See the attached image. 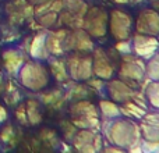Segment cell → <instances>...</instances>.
Masks as SVG:
<instances>
[{"instance_id": "cell-1", "label": "cell", "mask_w": 159, "mask_h": 153, "mask_svg": "<svg viewBox=\"0 0 159 153\" xmlns=\"http://www.w3.org/2000/svg\"><path fill=\"white\" fill-rule=\"evenodd\" d=\"M17 76L20 84L24 88L32 92H39L49 86L52 74L43 63H41L39 60H34L22 64L17 72Z\"/></svg>"}, {"instance_id": "cell-2", "label": "cell", "mask_w": 159, "mask_h": 153, "mask_svg": "<svg viewBox=\"0 0 159 153\" xmlns=\"http://www.w3.org/2000/svg\"><path fill=\"white\" fill-rule=\"evenodd\" d=\"M106 135L110 143L123 151L138 142L140 129L130 118H115V120H110Z\"/></svg>"}, {"instance_id": "cell-3", "label": "cell", "mask_w": 159, "mask_h": 153, "mask_svg": "<svg viewBox=\"0 0 159 153\" xmlns=\"http://www.w3.org/2000/svg\"><path fill=\"white\" fill-rule=\"evenodd\" d=\"M107 24H109V31L113 38L126 42V39H129L131 33L134 20L127 11L121 8H115L110 13V15H107Z\"/></svg>"}, {"instance_id": "cell-4", "label": "cell", "mask_w": 159, "mask_h": 153, "mask_svg": "<svg viewBox=\"0 0 159 153\" xmlns=\"http://www.w3.org/2000/svg\"><path fill=\"white\" fill-rule=\"evenodd\" d=\"M85 31L88 35L99 39L107 32V13L101 8H92L85 17Z\"/></svg>"}, {"instance_id": "cell-5", "label": "cell", "mask_w": 159, "mask_h": 153, "mask_svg": "<svg viewBox=\"0 0 159 153\" xmlns=\"http://www.w3.org/2000/svg\"><path fill=\"white\" fill-rule=\"evenodd\" d=\"M96 107L91 104L89 102H78L71 107V118L77 125L82 128H89L95 127L98 123V114H96Z\"/></svg>"}, {"instance_id": "cell-6", "label": "cell", "mask_w": 159, "mask_h": 153, "mask_svg": "<svg viewBox=\"0 0 159 153\" xmlns=\"http://www.w3.org/2000/svg\"><path fill=\"white\" fill-rule=\"evenodd\" d=\"M140 137L147 143H159V113H145L140 118Z\"/></svg>"}, {"instance_id": "cell-7", "label": "cell", "mask_w": 159, "mask_h": 153, "mask_svg": "<svg viewBox=\"0 0 159 153\" xmlns=\"http://www.w3.org/2000/svg\"><path fill=\"white\" fill-rule=\"evenodd\" d=\"M135 29L138 33L157 36L159 33V14L151 8L140 11L135 20Z\"/></svg>"}, {"instance_id": "cell-8", "label": "cell", "mask_w": 159, "mask_h": 153, "mask_svg": "<svg viewBox=\"0 0 159 153\" xmlns=\"http://www.w3.org/2000/svg\"><path fill=\"white\" fill-rule=\"evenodd\" d=\"M117 66L110 61L107 57L106 52L102 49H95L93 50V61H92V72L99 78L109 79L115 75Z\"/></svg>"}, {"instance_id": "cell-9", "label": "cell", "mask_w": 159, "mask_h": 153, "mask_svg": "<svg viewBox=\"0 0 159 153\" xmlns=\"http://www.w3.org/2000/svg\"><path fill=\"white\" fill-rule=\"evenodd\" d=\"M133 50L141 59H149L159 50V42L155 36L137 33L133 39Z\"/></svg>"}, {"instance_id": "cell-10", "label": "cell", "mask_w": 159, "mask_h": 153, "mask_svg": "<svg viewBox=\"0 0 159 153\" xmlns=\"http://www.w3.org/2000/svg\"><path fill=\"white\" fill-rule=\"evenodd\" d=\"M144 72H145V66L141 59H126L119 67L120 76L129 81H141Z\"/></svg>"}, {"instance_id": "cell-11", "label": "cell", "mask_w": 159, "mask_h": 153, "mask_svg": "<svg viewBox=\"0 0 159 153\" xmlns=\"http://www.w3.org/2000/svg\"><path fill=\"white\" fill-rule=\"evenodd\" d=\"M70 74L74 76L77 81H82V79L89 78L92 74V59L91 56H74L70 60Z\"/></svg>"}, {"instance_id": "cell-12", "label": "cell", "mask_w": 159, "mask_h": 153, "mask_svg": "<svg viewBox=\"0 0 159 153\" xmlns=\"http://www.w3.org/2000/svg\"><path fill=\"white\" fill-rule=\"evenodd\" d=\"M3 67L10 75H17L18 70L24 64V55L17 49H8L2 55Z\"/></svg>"}, {"instance_id": "cell-13", "label": "cell", "mask_w": 159, "mask_h": 153, "mask_svg": "<svg viewBox=\"0 0 159 153\" xmlns=\"http://www.w3.org/2000/svg\"><path fill=\"white\" fill-rule=\"evenodd\" d=\"M107 95L113 102L124 103V102L130 100V98L133 96V90L124 82L119 81V79H113L107 85Z\"/></svg>"}, {"instance_id": "cell-14", "label": "cell", "mask_w": 159, "mask_h": 153, "mask_svg": "<svg viewBox=\"0 0 159 153\" xmlns=\"http://www.w3.org/2000/svg\"><path fill=\"white\" fill-rule=\"evenodd\" d=\"M96 142H99V137L93 134L92 129H81L74 138V145L78 151H96Z\"/></svg>"}, {"instance_id": "cell-15", "label": "cell", "mask_w": 159, "mask_h": 153, "mask_svg": "<svg viewBox=\"0 0 159 153\" xmlns=\"http://www.w3.org/2000/svg\"><path fill=\"white\" fill-rule=\"evenodd\" d=\"M71 46L74 47L75 50H78V52L87 53L88 50L92 49L93 45H92V42H91L88 33L84 32V31H80V32H75L74 35H73V38H71Z\"/></svg>"}, {"instance_id": "cell-16", "label": "cell", "mask_w": 159, "mask_h": 153, "mask_svg": "<svg viewBox=\"0 0 159 153\" xmlns=\"http://www.w3.org/2000/svg\"><path fill=\"white\" fill-rule=\"evenodd\" d=\"M46 36L43 33H39L34 38L32 43H31L30 53L35 60H42L46 56Z\"/></svg>"}, {"instance_id": "cell-17", "label": "cell", "mask_w": 159, "mask_h": 153, "mask_svg": "<svg viewBox=\"0 0 159 153\" xmlns=\"http://www.w3.org/2000/svg\"><path fill=\"white\" fill-rule=\"evenodd\" d=\"M145 98L148 104L154 110L159 111V81H152L145 89Z\"/></svg>"}, {"instance_id": "cell-18", "label": "cell", "mask_w": 159, "mask_h": 153, "mask_svg": "<svg viewBox=\"0 0 159 153\" xmlns=\"http://www.w3.org/2000/svg\"><path fill=\"white\" fill-rule=\"evenodd\" d=\"M145 72L152 81H159V52L149 57L148 64H145Z\"/></svg>"}, {"instance_id": "cell-19", "label": "cell", "mask_w": 159, "mask_h": 153, "mask_svg": "<svg viewBox=\"0 0 159 153\" xmlns=\"http://www.w3.org/2000/svg\"><path fill=\"white\" fill-rule=\"evenodd\" d=\"M101 109L102 113L106 116V118H116L120 114V110L112 102H101Z\"/></svg>"}, {"instance_id": "cell-20", "label": "cell", "mask_w": 159, "mask_h": 153, "mask_svg": "<svg viewBox=\"0 0 159 153\" xmlns=\"http://www.w3.org/2000/svg\"><path fill=\"white\" fill-rule=\"evenodd\" d=\"M8 118V113L7 110H6V107H3L2 104H0V124H3L6 120Z\"/></svg>"}]
</instances>
